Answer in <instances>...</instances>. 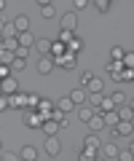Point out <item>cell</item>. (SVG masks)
Masks as SVG:
<instances>
[{"mask_svg": "<svg viewBox=\"0 0 134 161\" xmlns=\"http://www.w3.org/2000/svg\"><path fill=\"white\" fill-rule=\"evenodd\" d=\"M24 126L27 129H43V124H46V118H43L38 110H24Z\"/></svg>", "mask_w": 134, "mask_h": 161, "instance_id": "obj_1", "label": "cell"}, {"mask_svg": "<svg viewBox=\"0 0 134 161\" xmlns=\"http://www.w3.org/2000/svg\"><path fill=\"white\" fill-rule=\"evenodd\" d=\"M59 24H62V30H67V32H75L78 30V14L75 11H64L62 19H59Z\"/></svg>", "mask_w": 134, "mask_h": 161, "instance_id": "obj_2", "label": "cell"}, {"mask_svg": "<svg viewBox=\"0 0 134 161\" xmlns=\"http://www.w3.org/2000/svg\"><path fill=\"white\" fill-rule=\"evenodd\" d=\"M113 132V137H134V121H121L115 129H110Z\"/></svg>", "mask_w": 134, "mask_h": 161, "instance_id": "obj_3", "label": "cell"}, {"mask_svg": "<svg viewBox=\"0 0 134 161\" xmlns=\"http://www.w3.org/2000/svg\"><path fill=\"white\" fill-rule=\"evenodd\" d=\"M54 62H56V67H62V70H75V67H78V54L67 51V54H64V57L54 59Z\"/></svg>", "mask_w": 134, "mask_h": 161, "instance_id": "obj_4", "label": "cell"}, {"mask_svg": "<svg viewBox=\"0 0 134 161\" xmlns=\"http://www.w3.org/2000/svg\"><path fill=\"white\" fill-rule=\"evenodd\" d=\"M43 150H46L51 158H56V156L62 153V142H59L56 137H46V142H43Z\"/></svg>", "mask_w": 134, "mask_h": 161, "instance_id": "obj_5", "label": "cell"}, {"mask_svg": "<svg viewBox=\"0 0 134 161\" xmlns=\"http://www.w3.org/2000/svg\"><path fill=\"white\" fill-rule=\"evenodd\" d=\"M54 67H56V62H54L51 57H40V59H38V64H35V70H38L40 75H51Z\"/></svg>", "mask_w": 134, "mask_h": 161, "instance_id": "obj_6", "label": "cell"}, {"mask_svg": "<svg viewBox=\"0 0 134 161\" xmlns=\"http://www.w3.org/2000/svg\"><path fill=\"white\" fill-rule=\"evenodd\" d=\"M83 148H86V150H94V153H99V150H102V140H99V134L91 132L86 140H83Z\"/></svg>", "mask_w": 134, "mask_h": 161, "instance_id": "obj_7", "label": "cell"}, {"mask_svg": "<svg viewBox=\"0 0 134 161\" xmlns=\"http://www.w3.org/2000/svg\"><path fill=\"white\" fill-rule=\"evenodd\" d=\"M102 156H105V158H110V161H115L118 156H121L118 142H105V145H102Z\"/></svg>", "mask_w": 134, "mask_h": 161, "instance_id": "obj_8", "label": "cell"}, {"mask_svg": "<svg viewBox=\"0 0 134 161\" xmlns=\"http://www.w3.org/2000/svg\"><path fill=\"white\" fill-rule=\"evenodd\" d=\"M35 43H38V38H35L32 32H22V35H19V46H22L24 51H32Z\"/></svg>", "mask_w": 134, "mask_h": 161, "instance_id": "obj_9", "label": "cell"}, {"mask_svg": "<svg viewBox=\"0 0 134 161\" xmlns=\"http://www.w3.org/2000/svg\"><path fill=\"white\" fill-rule=\"evenodd\" d=\"M105 126H107V121H105V113H99V110H97V115H94V118L88 121V129L99 134V132H102Z\"/></svg>", "mask_w": 134, "mask_h": 161, "instance_id": "obj_10", "label": "cell"}, {"mask_svg": "<svg viewBox=\"0 0 134 161\" xmlns=\"http://www.w3.org/2000/svg\"><path fill=\"white\" fill-rule=\"evenodd\" d=\"M51 48H54V40H48V38H38V43H35V51H38V54H43V57H51Z\"/></svg>", "mask_w": 134, "mask_h": 161, "instance_id": "obj_11", "label": "cell"}, {"mask_svg": "<svg viewBox=\"0 0 134 161\" xmlns=\"http://www.w3.org/2000/svg\"><path fill=\"white\" fill-rule=\"evenodd\" d=\"M3 94H8V97H13V94H19V83H16V78H6L3 80Z\"/></svg>", "mask_w": 134, "mask_h": 161, "instance_id": "obj_12", "label": "cell"}, {"mask_svg": "<svg viewBox=\"0 0 134 161\" xmlns=\"http://www.w3.org/2000/svg\"><path fill=\"white\" fill-rule=\"evenodd\" d=\"M54 110H56V105H54L51 102V99H43V102H40V108H38V113H40L43 115V118H51V115H54Z\"/></svg>", "mask_w": 134, "mask_h": 161, "instance_id": "obj_13", "label": "cell"}, {"mask_svg": "<svg viewBox=\"0 0 134 161\" xmlns=\"http://www.w3.org/2000/svg\"><path fill=\"white\" fill-rule=\"evenodd\" d=\"M56 108L62 110V113H72V110H75L78 105L72 102V97H70V94H67V97H62V99H59V102H56Z\"/></svg>", "mask_w": 134, "mask_h": 161, "instance_id": "obj_14", "label": "cell"}, {"mask_svg": "<svg viewBox=\"0 0 134 161\" xmlns=\"http://www.w3.org/2000/svg\"><path fill=\"white\" fill-rule=\"evenodd\" d=\"M94 115H97V110H94L91 105H83V108H78V118H81L83 124H88V121H91Z\"/></svg>", "mask_w": 134, "mask_h": 161, "instance_id": "obj_15", "label": "cell"}, {"mask_svg": "<svg viewBox=\"0 0 134 161\" xmlns=\"http://www.w3.org/2000/svg\"><path fill=\"white\" fill-rule=\"evenodd\" d=\"M59 129H62V126H59V121H51V118H48L46 124H43V134H46V137H56Z\"/></svg>", "mask_w": 134, "mask_h": 161, "instance_id": "obj_16", "label": "cell"}, {"mask_svg": "<svg viewBox=\"0 0 134 161\" xmlns=\"http://www.w3.org/2000/svg\"><path fill=\"white\" fill-rule=\"evenodd\" d=\"M19 156H22L24 161H35L38 158V148H35V145H24V148L19 150Z\"/></svg>", "mask_w": 134, "mask_h": 161, "instance_id": "obj_17", "label": "cell"}, {"mask_svg": "<svg viewBox=\"0 0 134 161\" xmlns=\"http://www.w3.org/2000/svg\"><path fill=\"white\" fill-rule=\"evenodd\" d=\"M27 97H29L27 92H19V94H13V97H11L13 108H19V110H27Z\"/></svg>", "mask_w": 134, "mask_h": 161, "instance_id": "obj_18", "label": "cell"}, {"mask_svg": "<svg viewBox=\"0 0 134 161\" xmlns=\"http://www.w3.org/2000/svg\"><path fill=\"white\" fill-rule=\"evenodd\" d=\"M13 27L19 30V35H22V32H29V19L24 16V14H19V16L13 19Z\"/></svg>", "mask_w": 134, "mask_h": 161, "instance_id": "obj_19", "label": "cell"}, {"mask_svg": "<svg viewBox=\"0 0 134 161\" xmlns=\"http://www.w3.org/2000/svg\"><path fill=\"white\" fill-rule=\"evenodd\" d=\"M70 97H72V102H75L78 105V108H83V99H86L88 97V92H86V89H72V92H70Z\"/></svg>", "mask_w": 134, "mask_h": 161, "instance_id": "obj_20", "label": "cell"}, {"mask_svg": "<svg viewBox=\"0 0 134 161\" xmlns=\"http://www.w3.org/2000/svg\"><path fill=\"white\" fill-rule=\"evenodd\" d=\"M86 92L88 94H102V92H105V80H102V78H94L91 83L86 86Z\"/></svg>", "mask_w": 134, "mask_h": 161, "instance_id": "obj_21", "label": "cell"}, {"mask_svg": "<svg viewBox=\"0 0 134 161\" xmlns=\"http://www.w3.org/2000/svg\"><path fill=\"white\" fill-rule=\"evenodd\" d=\"M67 51H70V48L64 46L62 40H54V48H51V59H59V57H64Z\"/></svg>", "mask_w": 134, "mask_h": 161, "instance_id": "obj_22", "label": "cell"}, {"mask_svg": "<svg viewBox=\"0 0 134 161\" xmlns=\"http://www.w3.org/2000/svg\"><path fill=\"white\" fill-rule=\"evenodd\" d=\"M19 38H6L3 40V51H11V54H19Z\"/></svg>", "mask_w": 134, "mask_h": 161, "instance_id": "obj_23", "label": "cell"}, {"mask_svg": "<svg viewBox=\"0 0 134 161\" xmlns=\"http://www.w3.org/2000/svg\"><path fill=\"white\" fill-rule=\"evenodd\" d=\"M40 102H43V97H40V94L29 92V97H27V110H38V108H40Z\"/></svg>", "mask_w": 134, "mask_h": 161, "instance_id": "obj_24", "label": "cell"}, {"mask_svg": "<svg viewBox=\"0 0 134 161\" xmlns=\"http://www.w3.org/2000/svg\"><path fill=\"white\" fill-rule=\"evenodd\" d=\"M113 110H118V105L113 102V97H105L102 105H99V113H113Z\"/></svg>", "mask_w": 134, "mask_h": 161, "instance_id": "obj_25", "label": "cell"}, {"mask_svg": "<svg viewBox=\"0 0 134 161\" xmlns=\"http://www.w3.org/2000/svg\"><path fill=\"white\" fill-rule=\"evenodd\" d=\"M6 38H19V30L13 27V22H6L3 24V40Z\"/></svg>", "mask_w": 134, "mask_h": 161, "instance_id": "obj_26", "label": "cell"}, {"mask_svg": "<svg viewBox=\"0 0 134 161\" xmlns=\"http://www.w3.org/2000/svg\"><path fill=\"white\" fill-rule=\"evenodd\" d=\"M105 121H107V126L115 129L118 124H121V115H118V110H113V113H105Z\"/></svg>", "mask_w": 134, "mask_h": 161, "instance_id": "obj_27", "label": "cell"}, {"mask_svg": "<svg viewBox=\"0 0 134 161\" xmlns=\"http://www.w3.org/2000/svg\"><path fill=\"white\" fill-rule=\"evenodd\" d=\"M54 14H56V8L51 3H40V16L43 19H54Z\"/></svg>", "mask_w": 134, "mask_h": 161, "instance_id": "obj_28", "label": "cell"}, {"mask_svg": "<svg viewBox=\"0 0 134 161\" xmlns=\"http://www.w3.org/2000/svg\"><path fill=\"white\" fill-rule=\"evenodd\" d=\"M123 57H126V51H123L121 46H113L110 48V59H113V62H123Z\"/></svg>", "mask_w": 134, "mask_h": 161, "instance_id": "obj_29", "label": "cell"}, {"mask_svg": "<svg viewBox=\"0 0 134 161\" xmlns=\"http://www.w3.org/2000/svg\"><path fill=\"white\" fill-rule=\"evenodd\" d=\"M118 115H121V121H134V110L129 108V105H123V108H118Z\"/></svg>", "mask_w": 134, "mask_h": 161, "instance_id": "obj_30", "label": "cell"}, {"mask_svg": "<svg viewBox=\"0 0 134 161\" xmlns=\"http://www.w3.org/2000/svg\"><path fill=\"white\" fill-rule=\"evenodd\" d=\"M110 97H113V102H115V105H118V108H123V105H126V94H123V92H121V89H115V92H113V94H110Z\"/></svg>", "mask_w": 134, "mask_h": 161, "instance_id": "obj_31", "label": "cell"}, {"mask_svg": "<svg viewBox=\"0 0 134 161\" xmlns=\"http://www.w3.org/2000/svg\"><path fill=\"white\" fill-rule=\"evenodd\" d=\"M24 67H27V57H16V59H13V64H11L13 73H22Z\"/></svg>", "mask_w": 134, "mask_h": 161, "instance_id": "obj_32", "label": "cell"}, {"mask_svg": "<svg viewBox=\"0 0 134 161\" xmlns=\"http://www.w3.org/2000/svg\"><path fill=\"white\" fill-rule=\"evenodd\" d=\"M94 78H97V75H94V73H91V70H83V73H81V86H83V89H86V86H88V83H91V80H94Z\"/></svg>", "mask_w": 134, "mask_h": 161, "instance_id": "obj_33", "label": "cell"}, {"mask_svg": "<svg viewBox=\"0 0 134 161\" xmlns=\"http://www.w3.org/2000/svg\"><path fill=\"white\" fill-rule=\"evenodd\" d=\"M56 40H62L64 46H70L72 40H75V35H72V32H67V30H62V32H59V38H56Z\"/></svg>", "mask_w": 134, "mask_h": 161, "instance_id": "obj_34", "label": "cell"}, {"mask_svg": "<svg viewBox=\"0 0 134 161\" xmlns=\"http://www.w3.org/2000/svg\"><path fill=\"white\" fill-rule=\"evenodd\" d=\"M102 99H105V94H88V102H91V108H94V110H99Z\"/></svg>", "mask_w": 134, "mask_h": 161, "instance_id": "obj_35", "label": "cell"}, {"mask_svg": "<svg viewBox=\"0 0 134 161\" xmlns=\"http://www.w3.org/2000/svg\"><path fill=\"white\" fill-rule=\"evenodd\" d=\"M13 59H16V54H11V51H0V64H13Z\"/></svg>", "mask_w": 134, "mask_h": 161, "instance_id": "obj_36", "label": "cell"}, {"mask_svg": "<svg viewBox=\"0 0 134 161\" xmlns=\"http://www.w3.org/2000/svg\"><path fill=\"white\" fill-rule=\"evenodd\" d=\"M67 48H70L72 54H81V51H83V40H81V38H78V35H75V40H72V43H70V46H67Z\"/></svg>", "mask_w": 134, "mask_h": 161, "instance_id": "obj_37", "label": "cell"}, {"mask_svg": "<svg viewBox=\"0 0 134 161\" xmlns=\"http://www.w3.org/2000/svg\"><path fill=\"white\" fill-rule=\"evenodd\" d=\"M78 161H97V153L83 148V150H81V156H78Z\"/></svg>", "mask_w": 134, "mask_h": 161, "instance_id": "obj_38", "label": "cell"}, {"mask_svg": "<svg viewBox=\"0 0 134 161\" xmlns=\"http://www.w3.org/2000/svg\"><path fill=\"white\" fill-rule=\"evenodd\" d=\"M110 6H113L110 0H97V3H94V8H97L99 14H105V11H110Z\"/></svg>", "mask_w": 134, "mask_h": 161, "instance_id": "obj_39", "label": "cell"}, {"mask_svg": "<svg viewBox=\"0 0 134 161\" xmlns=\"http://www.w3.org/2000/svg\"><path fill=\"white\" fill-rule=\"evenodd\" d=\"M123 67L134 70V51H126V57H123Z\"/></svg>", "mask_w": 134, "mask_h": 161, "instance_id": "obj_40", "label": "cell"}, {"mask_svg": "<svg viewBox=\"0 0 134 161\" xmlns=\"http://www.w3.org/2000/svg\"><path fill=\"white\" fill-rule=\"evenodd\" d=\"M121 83H134V70H123L121 73Z\"/></svg>", "mask_w": 134, "mask_h": 161, "instance_id": "obj_41", "label": "cell"}, {"mask_svg": "<svg viewBox=\"0 0 134 161\" xmlns=\"http://www.w3.org/2000/svg\"><path fill=\"white\" fill-rule=\"evenodd\" d=\"M88 6H91L88 0H75V3H72V11H86Z\"/></svg>", "mask_w": 134, "mask_h": 161, "instance_id": "obj_42", "label": "cell"}, {"mask_svg": "<svg viewBox=\"0 0 134 161\" xmlns=\"http://www.w3.org/2000/svg\"><path fill=\"white\" fill-rule=\"evenodd\" d=\"M8 108H13V102H11L8 94H3V97H0V110H8Z\"/></svg>", "mask_w": 134, "mask_h": 161, "instance_id": "obj_43", "label": "cell"}, {"mask_svg": "<svg viewBox=\"0 0 134 161\" xmlns=\"http://www.w3.org/2000/svg\"><path fill=\"white\" fill-rule=\"evenodd\" d=\"M3 161H24V158H22L19 153H11V150H6V153H3Z\"/></svg>", "mask_w": 134, "mask_h": 161, "instance_id": "obj_44", "label": "cell"}, {"mask_svg": "<svg viewBox=\"0 0 134 161\" xmlns=\"http://www.w3.org/2000/svg\"><path fill=\"white\" fill-rule=\"evenodd\" d=\"M118 161H134V153H131V150H121Z\"/></svg>", "mask_w": 134, "mask_h": 161, "instance_id": "obj_45", "label": "cell"}, {"mask_svg": "<svg viewBox=\"0 0 134 161\" xmlns=\"http://www.w3.org/2000/svg\"><path fill=\"white\" fill-rule=\"evenodd\" d=\"M0 78H3V80L11 78V70H8V64H0Z\"/></svg>", "mask_w": 134, "mask_h": 161, "instance_id": "obj_46", "label": "cell"}, {"mask_svg": "<svg viewBox=\"0 0 134 161\" xmlns=\"http://www.w3.org/2000/svg\"><path fill=\"white\" fill-rule=\"evenodd\" d=\"M129 108H131V110H134V97H131V99H129Z\"/></svg>", "mask_w": 134, "mask_h": 161, "instance_id": "obj_47", "label": "cell"}, {"mask_svg": "<svg viewBox=\"0 0 134 161\" xmlns=\"http://www.w3.org/2000/svg\"><path fill=\"white\" fill-rule=\"evenodd\" d=\"M129 150H131V153H134V140H131V142H129Z\"/></svg>", "mask_w": 134, "mask_h": 161, "instance_id": "obj_48", "label": "cell"}, {"mask_svg": "<svg viewBox=\"0 0 134 161\" xmlns=\"http://www.w3.org/2000/svg\"><path fill=\"white\" fill-rule=\"evenodd\" d=\"M97 161H110V158H97Z\"/></svg>", "mask_w": 134, "mask_h": 161, "instance_id": "obj_49", "label": "cell"}, {"mask_svg": "<svg viewBox=\"0 0 134 161\" xmlns=\"http://www.w3.org/2000/svg\"><path fill=\"white\" fill-rule=\"evenodd\" d=\"M115 161H118V158H115Z\"/></svg>", "mask_w": 134, "mask_h": 161, "instance_id": "obj_50", "label": "cell"}]
</instances>
